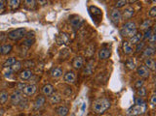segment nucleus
Wrapping results in <instances>:
<instances>
[{
    "mask_svg": "<svg viewBox=\"0 0 156 116\" xmlns=\"http://www.w3.org/2000/svg\"><path fill=\"white\" fill-rule=\"evenodd\" d=\"M12 48H13L12 45H10V44L3 45V46H0V54H1V55L8 54V53H10V52H11Z\"/></svg>",
    "mask_w": 156,
    "mask_h": 116,
    "instance_id": "16",
    "label": "nucleus"
},
{
    "mask_svg": "<svg viewBox=\"0 0 156 116\" xmlns=\"http://www.w3.org/2000/svg\"></svg>",
    "mask_w": 156,
    "mask_h": 116,
    "instance_id": "47",
    "label": "nucleus"
},
{
    "mask_svg": "<svg viewBox=\"0 0 156 116\" xmlns=\"http://www.w3.org/2000/svg\"><path fill=\"white\" fill-rule=\"evenodd\" d=\"M68 108L65 107V105H62V107H59L57 108V113L59 116H66L68 114Z\"/></svg>",
    "mask_w": 156,
    "mask_h": 116,
    "instance_id": "24",
    "label": "nucleus"
},
{
    "mask_svg": "<svg viewBox=\"0 0 156 116\" xmlns=\"http://www.w3.org/2000/svg\"><path fill=\"white\" fill-rule=\"evenodd\" d=\"M51 75L54 78H59L62 75V70L61 68H54L51 71Z\"/></svg>",
    "mask_w": 156,
    "mask_h": 116,
    "instance_id": "22",
    "label": "nucleus"
},
{
    "mask_svg": "<svg viewBox=\"0 0 156 116\" xmlns=\"http://www.w3.org/2000/svg\"><path fill=\"white\" fill-rule=\"evenodd\" d=\"M22 100V97L21 91H16L11 96V102L13 105H18Z\"/></svg>",
    "mask_w": 156,
    "mask_h": 116,
    "instance_id": "7",
    "label": "nucleus"
},
{
    "mask_svg": "<svg viewBox=\"0 0 156 116\" xmlns=\"http://www.w3.org/2000/svg\"><path fill=\"white\" fill-rule=\"evenodd\" d=\"M25 38L24 40V44L25 46H31L33 44H34V42H35V38H34V32H28V35H25Z\"/></svg>",
    "mask_w": 156,
    "mask_h": 116,
    "instance_id": "6",
    "label": "nucleus"
},
{
    "mask_svg": "<svg viewBox=\"0 0 156 116\" xmlns=\"http://www.w3.org/2000/svg\"><path fill=\"white\" fill-rule=\"evenodd\" d=\"M156 105V96L155 95H152L151 98H150V105L152 107H154Z\"/></svg>",
    "mask_w": 156,
    "mask_h": 116,
    "instance_id": "39",
    "label": "nucleus"
},
{
    "mask_svg": "<svg viewBox=\"0 0 156 116\" xmlns=\"http://www.w3.org/2000/svg\"><path fill=\"white\" fill-rule=\"evenodd\" d=\"M25 87V83H19L18 84V87H17V89H18V90L17 91H22V89H24Z\"/></svg>",
    "mask_w": 156,
    "mask_h": 116,
    "instance_id": "42",
    "label": "nucleus"
},
{
    "mask_svg": "<svg viewBox=\"0 0 156 116\" xmlns=\"http://www.w3.org/2000/svg\"><path fill=\"white\" fill-rule=\"evenodd\" d=\"M109 16H110L111 21L113 23H115V24H117V23H119V21H120L122 14L118 9L113 8V9L110 10V14H109Z\"/></svg>",
    "mask_w": 156,
    "mask_h": 116,
    "instance_id": "5",
    "label": "nucleus"
},
{
    "mask_svg": "<svg viewBox=\"0 0 156 116\" xmlns=\"http://www.w3.org/2000/svg\"><path fill=\"white\" fill-rule=\"evenodd\" d=\"M5 113V111H4V109H2V108H0V116H3Z\"/></svg>",
    "mask_w": 156,
    "mask_h": 116,
    "instance_id": "45",
    "label": "nucleus"
},
{
    "mask_svg": "<svg viewBox=\"0 0 156 116\" xmlns=\"http://www.w3.org/2000/svg\"><path fill=\"white\" fill-rule=\"evenodd\" d=\"M151 21L150 19H144V22L141 24V29H142V30H147V29L150 28L151 26Z\"/></svg>",
    "mask_w": 156,
    "mask_h": 116,
    "instance_id": "28",
    "label": "nucleus"
},
{
    "mask_svg": "<svg viewBox=\"0 0 156 116\" xmlns=\"http://www.w3.org/2000/svg\"><path fill=\"white\" fill-rule=\"evenodd\" d=\"M41 91L45 96H51L54 93V86L52 84H45L42 87Z\"/></svg>",
    "mask_w": 156,
    "mask_h": 116,
    "instance_id": "14",
    "label": "nucleus"
},
{
    "mask_svg": "<svg viewBox=\"0 0 156 116\" xmlns=\"http://www.w3.org/2000/svg\"><path fill=\"white\" fill-rule=\"evenodd\" d=\"M128 1H126V0H120V1H117L115 4V8L118 9V8H121V7H124V6L127 4Z\"/></svg>",
    "mask_w": 156,
    "mask_h": 116,
    "instance_id": "35",
    "label": "nucleus"
},
{
    "mask_svg": "<svg viewBox=\"0 0 156 116\" xmlns=\"http://www.w3.org/2000/svg\"><path fill=\"white\" fill-rule=\"evenodd\" d=\"M110 55H111L110 48H102L101 51H99V59H107V58H109V56Z\"/></svg>",
    "mask_w": 156,
    "mask_h": 116,
    "instance_id": "10",
    "label": "nucleus"
},
{
    "mask_svg": "<svg viewBox=\"0 0 156 116\" xmlns=\"http://www.w3.org/2000/svg\"><path fill=\"white\" fill-rule=\"evenodd\" d=\"M32 72L31 70H28V69H25L24 71L21 72V74H20V78H21L22 80H28L31 77H32Z\"/></svg>",
    "mask_w": 156,
    "mask_h": 116,
    "instance_id": "15",
    "label": "nucleus"
},
{
    "mask_svg": "<svg viewBox=\"0 0 156 116\" xmlns=\"http://www.w3.org/2000/svg\"><path fill=\"white\" fill-rule=\"evenodd\" d=\"M15 62H16V58L15 57H9L7 60L4 62V64H3V67H4V68L11 67V66L14 64Z\"/></svg>",
    "mask_w": 156,
    "mask_h": 116,
    "instance_id": "30",
    "label": "nucleus"
},
{
    "mask_svg": "<svg viewBox=\"0 0 156 116\" xmlns=\"http://www.w3.org/2000/svg\"><path fill=\"white\" fill-rule=\"evenodd\" d=\"M25 35V28H18L15 30H12L8 33V38L12 41H19L22 38H24Z\"/></svg>",
    "mask_w": 156,
    "mask_h": 116,
    "instance_id": "4",
    "label": "nucleus"
},
{
    "mask_svg": "<svg viewBox=\"0 0 156 116\" xmlns=\"http://www.w3.org/2000/svg\"><path fill=\"white\" fill-rule=\"evenodd\" d=\"M37 90V87L36 85L34 84H28V85H25V87L22 89V93L25 95V96H32L34 93Z\"/></svg>",
    "mask_w": 156,
    "mask_h": 116,
    "instance_id": "8",
    "label": "nucleus"
},
{
    "mask_svg": "<svg viewBox=\"0 0 156 116\" xmlns=\"http://www.w3.org/2000/svg\"><path fill=\"white\" fill-rule=\"evenodd\" d=\"M35 3L36 2L33 1V0H32V1H30V0H28V1H25V4L28 5V6H34Z\"/></svg>",
    "mask_w": 156,
    "mask_h": 116,
    "instance_id": "43",
    "label": "nucleus"
},
{
    "mask_svg": "<svg viewBox=\"0 0 156 116\" xmlns=\"http://www.w3.org/2000/svg\"><path fill=\"white\" fill-rule=\"evenodd\" d=\"M144 66H145V67H147L148 70L150 69V70H152V71H154V70H155V61H154L152 58H150V57L145 58V60H144Z\"/></svg>",
    "mask_w": 156,
    "mask_h": 116,
    "instance_id": "19",
    "label": "nucleus"
},
{
    "mask_svg": "<svg viewBox=\"0 0 156 116\" xmlns=\"http://www.w3.org/2000/svg\"><path fill=\"white\" fill-rule=\"evenodd\" d=\"M8 97H9L8 92L2 91L0 93V105H4L5 102L8 101Z\"/></svg>",
    "mask_w": 156,
    "mask_h": 116,
    "instance_id": "26",
    "label": "nucleus"
},
{
    "mask_svg": "<svg viewBox=\"0 0 156 116\" xmlns=\"http://www.w3.org/2000/svg\"><path fill=\"white\" fill-rule=\"evenodd\" d=\"M144 42L139 43V44L137 45V48H136V51L140 52L141 51H142V49H144Z\"/></svg>",
    "mask_w": 156,
    "mask_h": 116,
    "instance_id": "36",
    "label": "nucleus"
},
{
    "mask_svg": "<svg viewBox=\"0 0 156 116\" xmlns=\"http://www.w3.org/2000/svg\"><path fill=\"white\" fill-rule=\"evenodd\" d=\"M38 3H40V4L44 5V4H47V3H48V1H41V0H39V1H38Z\"/></svg>",
    "mask_w": 156,
    "mask_h": 116,
    "instance_id": "46",
    "label": "nucleus"
},
{
    "mask_svg": "<svg viewBox=\"0 0 156 116\" xmlns=\"http://www.w3.org/2000/svg\"><path fill=\"white\" fill-rule=\"evenodd\" d=\"M61 100H62V97L58 93H55V94H52L50 96V102L52 104H58V102H61Z\"/></svg>",
    "mask_w": 156,
    "mask_h": 116,
    "instance_id": "23",
    "label": "nucleus"
},
{
    "mask_svg": "<svg viewBox=\"0 0 156 116\" xmlns=\"http://www.w3.org/2000/svg\"><path fill=\"white\" fill-rule=\"evenodd\" d=\"M93 70H94V63H93V61H90L87 64V66L85 67V70H84V74L86 75H91L93 73Z\"/></svg>",
    "mask_w": 156,
    "mask_h": 116,
    "instance_id": "27",
    "label": "nucleus"
},
{
    "mask_svg": "<svg viewBox=\"0 0 156 116\" xmlns=\"http://www.w3.org/2000/svg\"><path fill=\"white\" fill-rule=\"evenodd\" d=\"M155 41H156L155 34H154V33H152V35L148 38V42H149V44H150V45H154L155 44Z\"/></svg>",
    "mask_w": 156,
    "mask_h": 116,
    "instance_id": "38",
    "label": "nucleus"
},
{
    "mask_svg": "<svg viewBox=\"0 0 156 116\" xmlns=\"http://www.w3.org/2000/svg\"><path fill=\"white\" fill-rule=\"evenodd\" d=\"M141 40H142V34L140 32H137L133 37H131L129 43H130V45H138L139 43L141 42Z\"/></svg>",
    "mask_w": 156,
    "mask_h": 116,
    "instance_id": "12",
    "label": "nucleus"
},
{
    "mask_svg": "<svg viewBox=\"0 0 156 116\" xmlns=\"http://www.w3.org/2000/svg\"><path fill=\"white\" fill-rule=\"evenodd\" d=\"M8 3H9V7L11 8L12 10H15V9L20 7V1L19 0H10V1H8Z\"/></svg>",
    "mask_w": 156,
    "mask_h": 116,
    "instance_id": "31",
    "label": "nucleus"
},
{
    "mask_svg": "<svg viewBox=\"0 0 156 116\" xmlns=\"http://www.w3.org/2000/svg\"><path fill=\"white\" fill-rule=\"evenodd\" d=\"M4 6H5V2L2 1V0H0V12L4 9Z\"/></svg>",
    "mask_w": 156,
    "mask_h": 116,
    "instance_id": "44",
    "label": "nucleus"
},
{
    "mask_svg": "<svg viewBox=\"0 0 156 116\" xmlns=\"http://www.w3.org/2000/svg\"><path fill=\"white\" fill-rule=\"evenodd\" d=\"M122 49H123V52L125 54H131L133 52V46L132 45H130V43L128 41L123 42V45H122Z\"/></svg>",
    "mask_w": 156,
    "mask_h": 116,
    "instance_id": "17",
    "label": "nucleus"
},
{
    "mask_svg": "<svg viewBox=\"0 0 156 116\" xmlns=\"http://www.w3.org/2000/svg\"><path fill=\"white\" fill-rule=\"evenodd\" d=\"M145 110H147V104L144 105H136L134 107H131L130 108L127 110V115L128 116H137V115H141V114H144Z\"/></svg>",
    "mask_w": 156,
    "mask_h": 116,
    "instance_id": "3",
    "label": "nucleus"
},
{
    "mask_svg": "<svg viewBox=\"0 0 156 116\" xmlns=\"http://www.w3.org/2000/svg\"><path fill=\"white\" fill-rule=\"evenodd\" d=\"M135 14V10L132 7H127L125 8V10L123 11V16L125 19H131Z\"/></svg>",
    "mask_w": 156,
    "mask_h": 116,
    "instance_id": "20",
    "label": "nucleus"
},
{
    "mask_svg": "<svg viewBox=\"0 0 156 116\" xmlns=\"http://www.w3.org/2000/svg\"><path fill=\"white\" fill-rule=\"evenodd\" d=\"M137 93H138V95L140 96L141 98H142V97H144V96L147 95V89H145V87H144V86H142V87L138 89V92Z\"/></svg>",
    "mask_w": 156,
    "mask_h": 116,
    "instance_id": "33",
    "label": "nucleus"
},
{
    "mask_svg": "<svg viewBox=\"0 0 156 116\" xmlns=\"http://www.w3.org/2000/svg\"><path fill=\"white\" fill-rule=\"evenodd\" d=\"M83 63H84V61H83V58L81 57V56H77V57H75V59L73 60V63H72V65H73V67L75 69H81L83 67Z\"/></svg>",
    "mask_w": 156,
    "mask_h": 116,
    "instance_id": "18",
    "label": "nucleus"
},
{
    "mask_svg": "<svg viewBox=\"0 0 156 116\" xmlns=\"http://www.w3.org/2000/svg\"><path fill=\"white\" fill-rule=\"evenodd\" d=\"M45 101H46V99L44 96H38L37 98L35 99V101H34V108L35 109H39L40 107H43V105L45 104Z\"/></svg>",
    "mask_w": 156,
    "mask_h": 116,
    "instance_id": "13",
    "label": "nucleus"
},
{
    "mask_svg": "<svg viewBox=\"0 0 156 116\" xmlns=\"http://www.w3.org/2000/svg\"><path fill=\"white\" fill-rule=\"evenodd\" d=\"M142 85H144V80H137L136 82V88H141L142 87Z\"/></svg>",
    "mask_w": 156,
    "mask_h": 116,
    "instance_id": "41",
    "label": "nucleus"
},
{
    "mask_svg": "<svg viewBox=\"0 0 156 116\" xmlns=\"http://www.w3.org/2000/svg\"><path fill=\"white\" fill-rule=\"evenodd\" d=\"M111 102L107 98H99L93 102V110L97 114H102L110 107Z\"/></svg>",
    "mask_w": 156,
    "mask_h": 116,
    "instance_id": "1",
    "label": "nucleus"
},
{
    "mask_svg": "<svg viewBox=\"0 0 156 116\" xmlns=\"http://www.w3.org/2000/svg\"><path fill=\"white\" fill-rule=\"evenodd\" d=\"M151 35H152V30H151V28H149V29H147V30L144 31V34H142V39L147 40L150 37Z\"/></svg>",
    "mask_w": 156,
    "mask_h": 116,
    "instance_id": "34",
    "label": "nucleus"
},
{
    "mask_svg": "<svg viewBox=\"0 0 156 116\" xmlns=\"http://www.w3.org/2000/svg\"><path fill=\"white\" fill-rule=\"evenodd\" d=\"M22 62H20V61H16L14 64H13L12 66H11V70L13 72H18V71H20V70L22 69Z\"/></svg>",
    "mask_w": 156,
    "mask_h": 116,
    "instance_id": "29",
    "label": "nucleus"
},
{
    "mask_svg": "<svg viewBox=\"0 0 156 116\" xmlns=\"http://www.w3.org/2000/svg\"><path fill=\"white\" fill-rule=\"evenodd\" d=\"M126 66L130 69V70H134L136 69V63H135V60L133 58H130L128 59L127 61H126Z\"/></svg>",
    "mask_w": 156,
    "mask_h": 116,
    "instance_id": "32",
    "label": "nucleus"
},
{
    "mask_svg": "<svg viewBox=\"0 0 156 116\" xmlns=\"http://www.w3.org/2000/svg\"><path fill=\"white\" fill-rule=\"evenodd\" d=\"M136 33H137V25L133 21L125 23L120 30V34L123 37H133Z\"/></svg>",
    "mask_w": 156,
    "mask_h": 116,
    "instance_id": "2",
    "label": "nucleus"
},
{
    "mask_svg": "<svg viewBox=\"0 0 156 116\" xmlns=\"http://www.w3.org/2000/svg\"><path fill=\"white\" fill-rule=\"evenodd\" d=\"M64 79L65 82H67V83H73L76 79V75L74 72H67L66 74H65L64 75Z\"/></svg>",
    "mask_w": 156,
    "mask_h": 116,
    "instance_id": "11",
    "label": "nucleus"
},
{
    "mask_svg": "<svg viewBox=\"0 0 156 116\" xmlns=\"http://www.w3.org/2000/svg\"><path fill=\"white\" fill-rule=\"evenodd\" d=\"M137 74L140 75L141 78H147L149 77V70L145 67L144 65H141V66H139L137 69Z\"/></svg>",
    "mask_w": 156,
    "mask_h": 116,
    "instance_id": "9",
    "label": "nucleus"
},
{
    "mask_svg": "<svg viewBox=\"0 0 156 116\" xmlns=\"http://www.w3.org/2000/svg\"><path fill=\"white\" fill-rule=\"evenodd\" d=\"M148 15H149L150 18H155L156 16V7H152L150 9V11H149Z\"/></svg>",
    "mask_w": 156,
    "mask_h": 116,
    "instance_id": "37",
    "label": "nucleus"
},
{
    "mask_svg": "<svg viewBox=\"0 0 156 116\" xmlns=\"http://www.w3.org/2000/svg\"><path fill=\"white\" fill-rule=\"evenodd\" d=\"M82 23H83V19L81 18H78V16H76V18L72 19L70 21V24L73 26L74 28H79Z\"/></svg>",
    "mask_w": 156,
    "mask_h": 116,
    "instance_id": "21",
    "label": "nucleus"
},
{
    "mask_svg": "<svg viewBox=\"0 0 156 116\" xmlns=\"http://www.w3.org/2000/svg\"><path fill=\"white\" fill-rule=\"evenodd\" d=\"M154 54V48L153 46H148V48H147L144 51V53H142V55H144V57H150L151 55Z\"/></svg>",
    "mask_w": 156,
    "mask_h": 116,
    "instance_id": "25",
    "label": "nucleus"
},
{
    "mask_svg": "<svg viewBox=\"0 0 156 116\" xmlns=\"http://www.w3.org/2000/svg\"><path fill=\"white\" fill-rule=\"evenodd\" d=\"M144 101L142 100V98L138 97L137 99H136V105H144Z\"/></svg>",
    "mask_w": 156,
    "mask_h": 116,
    "instance_id": "40",
    "label": "nucleus"
}]
</instances>
